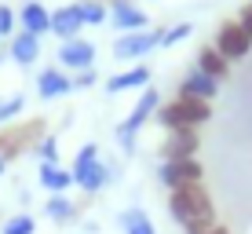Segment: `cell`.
Listing matches in <instances>:
<instances>
[{"instance_id": "cell-20", "label": "cell", "mask_w": 252, "mask_h": 234, "mask_svg": "<svg viewBox=\"0 0 252 234\" xmlns=\"http://www.w3.org/2000/svg\"><path fill=\"white\" fill-rule=\"evenodd\" d=\"M77 212H81V209H77L69 198H63V194H51L48 205H44V216H48L51 223H73Z\"/></svg>"}, {"instance_id": "cell-8", "label": "cell", "mask_w": 252, "mask_h": 234, "mask_svg": "<svg viewBox=\"0 0 252 234\" xmlns=\"http://www.w3.org/2000/svg\"><path fill=\"white\" fill-rule=\"evenodd\" d=\"M164 33L161 30H139V33H121V37L114 40V59H121V63H128V59H143L146 51H154L161 44Z\"/></svg>"}, {"instance_id": "cell-7", "label": "cell", "mask_w": 252, "mask_h": 234, "mask_svg": "<svg viewBox=\"0 0 252 234\" xmlns=\"http://www.w3.org/2000/svg\"><path fill=\"white\" fill-rule=\"evenodd\" d=\"M205 168L197 158H187V161H161L158 168V183L164 190H179V187H190V183H201Z\"/></svg>"}, {"instance_id": "cell-17", "label": "cell", "mask_w": 252, "mask_h": 234, "mask_svg": "<svg viewBox=\"0 0 252 234\" xmlns=\"http://www.w3.org/2000/svg\"><path fill=\"white\" fill-rule=\"evenodd\" d=\"M132 88H150V70L146 66H132V70L117 73L106 81V92L110 95H121V92H132Z\"/></svg>"}, {"instance_id": "cell-24", "label": "cell", "mask_w": 252, "mask_h": 234, "mask_svg": "<svg viewBox=\"0 0 252 234\" xmlns=\"http://www.w3.org/2000/svg\"><path fill=\"white\" fill-rule=\"evenodd\" d=\"M33 154H37L44 165H59V139H55V135H44V139L33 146Z\"/></svg>"}, {"instance_id": "cell-28", "label": "cell", "mask_w": 252, "mask_h": 234, "mask_svg": "<svg viewBox=\"0 0 252 234\" xmlns=\"http://www.w3.org/2000/svg\"><path fill=\"white\" fill-rule=\"evenodd\" d=\"M15 22H19V15H15L11 7H0V37H11Z\"/></svg>"}, {"instance_id": "cell-14", "label": "cell", "mask_w": 252, "mask_h": 234, "mask_svg": "<svg viewBox=\"0 0 252 234\" xmlns=\"http://www.w3.org/2000/svg\"><path fill=\"white\" fill-rule=\"evenodd\" d=\"M69 92H73V77H66L63 70H55V66L40 70V77H37V95L40 99H59V95H69Z\"/></svg>"}, {"instance_id": "cell-30", "label": "cell", "mask_w": 252, "mask_h": 234, "mask_svg": "<svg viewBox=\"0 0 252 234\" xmlns=\"http://www.w3.org/2000/svg\"><path fill=\"white\" fill-rule=\"evenodd\" d=\"M238 22H241V26H245V30L252 33V4H245V7H241V15H238Z\"/></svg>"}, {"instance_id": "cell-21", "label": "cell", "mask_w": 252, "mask_h": 234, "mask_svg": "<svg viewBox=\"0 0 252 234\" xmlns=\"http://www.w3.org/2000/svg\"><path fill=\"white\" fill-rule=\"evenodd\" d=\"M121 231H125V234H158V227L150 223V216L139 209V205H132V209L121 212Z\"/></svg>"}, {"instance_id": "cell-11", "label": "cell", "mask_w": 252, "mask_h": 234, "mask_svg": "<svg viewBox=\"0 0 252 234\" xmlns=\"http://www.w3.org/2000/svg\"><path fill=\"white\" fill-rule=\"evenodd\" d=\"M110 22L117 26L121 33H139V30H146V11L143 7H135L132 0H114L110 4Z\"/></svg>"}, {"instance_id": "cell-16", "label": "cell", "mask_w": 252, "mask_h": 234, "mask_svg": "<svg viewBox=\"0 0 252 234\" xmlns=\"http://www.w3.org/2000/svg\"><path fill=\"white\" fill-rule=\"evenodd\" d=\"M37 179H40V187H44L48 194H66V190L73 187V172L63 168V165H44V161H40Z\"/></svg>"}, {"instance_id": "cell-23", "label": "cell", "mask_w": 252, "mask_h": 234, "mask_svg": "<svg viewBox=\"0 0 252 234\" xmlns=\"http://www.w3.org/2000/svg\"><path fill=\"white\" fill-rule=\"evenodd\" d=\"M37 231V220H33V216H11V220L4 223V227H0V234H33Z\"/></svg>"}, {"instance_id": "cell-19", "label": "cell", "mask_w": 252, "mask_h": 234, "mask_svg": "<svg viewBox=\"0 0 252 234\" xmlns=\"http://www.w3.org/2000/svg\"><path fill=\"white\" fill-rule=\"evenodd\" d=\"M197 70H201V73H208L212 81H223V77L230 73V63H227V59H223V55H220V51H216L212 44H208V48H201V51H197Z\"/></svg>"}, {"instance_id": "cell-29", "label": "cell", "mask_w": 252, "mask_h": 234, "mask_svg": "<svg viewBox=\"0 0 252 234\" xmlns=\"http://www.w3.org/2000/svg\"><path fill=\"white\" fill-rule=\"evenodd\" d=\"M92 84H95V70H81V73L73 77V92L77 88H92Z\"/></svg>"}, {"instance_id": "cell-15", "label": "cell", "mask_w": 252, "mask_h": 234, "mask_svg": "<svg viewBox=\"0 0 252 234\" xmlns=\"http://www.w3.org/2000/svg\"><path fill=\"white\" fill-rule=\"evenodd\" d=\"M19 22L26 33H33V37H44V33H51V11L44 4H37V0H30V4L19 11Z\"/></svg>"}, {"instance_id": "cell-33", "label": "cell", "mask_w": 252, "mask_h": 234, "mask_svg": "<svg viewBox=\"0 0 252 234\" xmlns=\"http://www.w3.org/2000/svg\"><path fill=\"white\" fill-rule=\"evenodd\" d=\"M0 63H4V59H0Z\"/></svg>"}, {"instance_id": "cell-18", "label": "cell", "mask_w": 252, "mask_h": 234, "mask_svg": "<svg viewBox=\"0 0 252 234\" xmlns=\"http://www.w3.org/2000/svg\"><path fill=\"white\" fill-rule=\"evenodd\" d=\"M37 55H40V37H33V33H26V30L11 37V59L19 66H33Z\"/></svg>"}, {"instance_id": "cell-4", "label": "cell", "mask_w": 252, "mask_h": 234, "mask_svg": "<svg viewBox=\"0 0 252 234\" xmlns=\"http://www.w3.org/2000/svg\"><path fill=\"white\" fill-rule=\"evenodd\" d=\"M158 106H161L158 88H143L139 102L132 106V114H128V117L117 125V143H121V150H125V154H135V135H139V128H143L146 121L158 114Z\"/></svg>"}, {"instance_id": "cell-31", "label": "cell", "mask_w": 252, "mask_h": 234, "mask_svg": "<svg viewBox=\"0 0 252 234\" xmlns=\"http://www.w3.org/2000/svg\"><path fill=\"white\" fill-rule=\"evenodd\" d=\"M216 234H230L227 227H223V223H216Z\"/></svg>"}, {"instance_id": "cell-12", "label": "cell", "mask_w": 252, "mask_h": 234, "mask_svg": "<svg viewBox=\"0 0 252 234\" xmlns=\"http://www.w3.org/2000/svg\"><path fill=\"white\" fill-rule=\"evenodd\" d=\"M216 92H220V81H212L208 73H201L194 66L183 81H179V95H187V99H201V102H212Z\"/></svg>"}, {"instance_id": "cell-5", "label": "cell", "mask_w": 252, "mask_h": 234, "mask_svg": "<svg viewBox=\"0 0 252 234\" xmlns=\"http://www.w3.org/2000/svg\"><path fill=\"white\" fill-rule=\"evenodd\" d=\"M44 139V121H22V125H4L0 128V158L11 165L19 154L33 150Z\"/></svg>"}, {"instance_id": "cell-10", "label": "cell", "mask_w": 252, "mask_h": 234, "mask_svg": "<svg viewBox=\"0 0 252 234\" xmlns=\"http://www.w3.org/2000/svg\"><path fill=\"white\" fill-rule=\"evenodd\" d=\"M59 63H63L66 70H73V73L92 70V66H95V44H88V40H81V37L63 40V48H59Z\"/></svg>"}, {"instance_id": "cell-26", "label": "cell", "mask_w": 252, "mask_h": 234, "mask_svg": "<svg viewBox=\"0 0 252 234\" xmlns=\"http://www.w3.org/2000/svg\"><path fill=\"white\" fill-rule=\"evenodd\" d=\"M190 33H194V30H190V22H179V26H172V30L161 37V44H164V48H172V44H179V40H187Z\"/></svg>"}, {"instance_id": "cell-32", "label": "cell", "mask_w": 252, "mask_h": 234, "mask_svg": "<svg viewBox=\"0 0 252 234\" xmlns=\"http://www.w3.org/2000/svg\"><path fill=\"white\" fill-rule=\"evenodd\" d=\"M4 172H7V161H4V158H0V176H4Z\"/></svg>"}, {"instance_id": "cell-25", "label": "cell", "mask_w": 252, "mask_h": 234, "mask_svg": "<svg viewBox=\"0 0 252 234\" xmlns=\"http://www.w3.org/2000/svg\"><path fill=\"white\" fill-rule=\"evenodd\" d=\"M26 106V99H22V95H11V99H4V102H0V128H4L7 125V121H15V117H19V110Z\"/></svg>"}, {"instance_id": "cell-22", "label": "cell", "mask_w": 252, "mask_h": 234, "mask_svg": "<svg viewBox=\"0 0 252 234\" xmlns=\"http://www.w3.org/2000/svg\"><path fill=\"white\" fill-rule=\"evenodd\" d=\"M81 19H84V26H102L110 19V7L106 4H99V0H81Z\"/></svg>"}, {"instance_id": "cell-2", "label": "cell", "mask_w": 252, "mask_h": 234, "mask_svg": "<svg viewBox=\"0 0 252 234\" xmlns=\"http://www.w3.org/2000/svg\"><path fill=\"white\" fill-rule=\"evenodd\" d=\"M69 172H73V187H81L84 194H99L106 183L117 179V168L99 158V146H95V143H88V146L77 150L73 168H69Z\"/></svg>"}, {"instance_id": "cell-13", "label": "cell", "mask_w": 252, "mask_h": 234, "mask_svg": "<svg viewBox=\"0 0 252 234\" xmlns=\"http://www.w3.org/2000/svg\"><path fill=\"white\" fill-rule=\"evenodd\" d=\"M81 30H84V19H81V7L77 4H66L59 11H51V33L59 40H73Z\"/></svg>"}, {"instance_id": "cell-6", "label": "cell", "mask_w": 252, "mask_h": 234, "mask_svg": "<svg viewBox=\"0 0 252 234\" xmlns=\"http://www.w3.org/2000/svg\"><path fill=\"white\" fill-rule=\"evenodd\" d=\"M216 51H220L227 63H238V59H245L252 51V33L245 30L241 22H223L220 33H216Z\"/></svg>"}, {"instance_id": "cell-27", "label": "cell", "mask_w": 252, "mask_h": 234, "mask_svg": "<svg viewBox=\"0 0 252 234\" xmlns=\"http://www.w3.org/2000/svg\"><path fill=\"white\" fill-rule=\"evenodd\" d=\"M183 234H216V220H190Z\"/></svg>"}, {"instance_id": "cell-3", "label": "cell", "mask_w": 252, "mask_h": 234, "mask_svg": "<svg viewBox=\"0 0 252 234\" xmlns=\"http://www.w3.org/2000/svg\"><path fill=\"white\" fill-rule=\"evenodd\" d=\"M158 125L164 132H179V128H201L205 121H212V106L201 99H187V95H176L172 102L158 106Z\"/></svg>"}, {"instance_id": "cell-9", "label": "cell", "mask_w": 252, "mask_h": 234, "mask_svg": "<svg viewBox=\"0 0 252 234\" xmlns=\"http://www.w3.org/2000/svg\"><path fill=\"white\" fill-rule=\"evenodd\" d=\"M197 146H201V135L197 128H179V132H168L161 143V161H187L197 158Z\"/></svg>"}, {"instance_id": "cell-1", "label": "cell", "mask_w": 252, "mask_h": 234, "mask_svg": "<svg viewBox=\"0 0 252 234\" xmlns=\"http://www.w3.org/2000/svg\"><path fill=\"white\" fill-rule=\"evenodd\" d=\"M168 216L179 223V227H187L190 220H216L212 194L205 190V183H190V187L168 190Z\"/></svg>"}]
</instances>
